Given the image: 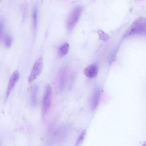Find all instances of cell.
I'll return each instance as SVG.
<instances>
[{
  "mask_svg": "<svg viewBox=\"0 0 146 146\" xmlns=\"http://www.w3.org/2000/svg\"><path fill=\"white\" fill-rule=\"evenodd\" d=\"M43 61L42 57H39L35 62L28 78L29 83L36 79L41 73L43 68Z\"/></svg>",
  "mask_w": 146,
  "mask_h": 146,
  "instance_id": "4",
  "label": "cell"
},
{
  "mask_svg": "<svg viewBox=\"0 0 146 146\" xmlns=\"http://www.w3.org/2000/svg\"><path fill=\"white\" fill-rule=\"evenodd\" d=\"M133 34H146V18L139 17L135 20L125 36Z\"/></svg>",
  "mask_w": 146,
  "mask_h": 146,
  "instance_id": "1",
  "label": "cell"
},
{
  "mask_svg": "<svg viewBox=\"0 0 146 146\" xmlns=\"http://www.w3.org/2000/svg\"><path fill=\"white\" fill-rule=\"evenodd\" d=\"M101 92L99 90H97L94 94L91 102V109L93 110H95L98 105Z\"/></svg>",
  "mask_w": 146,
  "mask_h": 146,
  "instance_id": "8",
  "label": "cell"
},
{
  "mask_svg": "<svg viewBox=\"0 0 146 146\" xmlns=\"http://www.w3.org/2000/svg\"><path fill=\"white\" fill-rule=\"evenodd\" d=\"M98 33L99 35V38L102 40L106 41L109 38V36L101 30H99Z\"/></svg>",
  "mask_w": 146,
  "mask_h": 146,
  "instance_id": "12",
  "label": "cell"
},
{
  "mask_svg": "<svg viewBox=\"0 0 146 146\" xmlns=\"http://www.w3.org/2000/svg\"><path fill=\"white\" fill-rule=\"evenodd\" d=\"M69 48V44L65 43L62 45L59 48V53L62 56L66 55L68 52Z\"/></svg>",
  "mask_w": 146,
  "mask_h": 146,
  "instance_id": "10",
  "label": "cell"
},
{
  "mask_svg": "<svg viewBox=\"0 0 146 146\" xmlns=\"http://www.w3.org/2000/svg\"><path fill=\"white\" fill-rule=\"evenodd\" d=\"M52 89L50 86L48 84L46 86L42 105V111L43 115H45L49 110L51 104Z\"/></svg>",
  "mask_w": 146,
  "mask_h": 146,
  "instance_id": "2",
  "label": "cell"
},
{
  "mask_svg": "<svg viewBox=\"0 0 146 146\" xmlns=\"http://www.w3.org/2000/svg\"><path fill=\"white\" fill-rule=\"evenodd\" d=\"M82 8L81 7H76L72 11L68 17L67 27L69 31L71 30L78 21L81 14Z\"/></svg>",
  "mask_w": 146,
  "mask_h": 146,
  "instance_id": "3",
  "label": "cell"
},
{
  "mask_svg": "<svg viewBox=\"0 0 146 146\" xmlns=\"http://www.w3.org/2000/svg\"><path fill=\"white\" fill-rule=\"evenodd\" d=\"M38 89V86L36 84L33 85L30 88V101L33 106H35L37 103Z\"/></svg>",
  "mask_w": 146,
  "mask_h": 146,
  "instance_id": "7",
  "label": "cell"
},
{
  "mask_svg": "<svg viewBox=\"0 0 146 146\" xmlns=\"http://www.w3.org/2000/svg\"><path fill=\"white\" fill-rule=\"evenodd\" d=\"M20 77V74L19 71L16 70L14 71L11 76L6 90L5 101H6L9 96L13 89L15 85L18 81Z\"/></svg>",
  "mask_w": 146,
  "mask_h": 146,
  "instance_id": "5",
  "label": "cell"
},
{
  "mask_svg": "<svg viewBox=\"0 0 146 146\" xmlns=\"http://www.w3.org/2000/svg\"><path fill=\"white\" fill-rule=\"evenodd\" d=\"M27 14V8L26 6L24 7L23 11V20H25L26 19Z\"/></svg>",
  "mask_w": 146,
  "mask_h": 146,
  "instance_id": "13",
  "label": "cell"
},
{
  "mask_svg": "<svg viewBox=\"0 0 146 146\" xmlns=\"http://www.w3.org/2000/svg\"><path fill=\"white\" fill-rule=\"evenodd\" d=\"M38 8L36 5H35L33 11V32L36 33L37 26L38 21Z\"/></svg>",
  "mask_w": 146,
  "mask_h": 146,
  "instance_id": "9",
  "label": "cell"
},
{
  "mask_svg": "<svg viewBox=\"0 0 146 146\" xmlns=\"http://www.w3.org/2000/svg\"><path fill=\"white\" fill-rule=\"evenodd\" d=\"M98 68L96 64H93L87 67L84 70V73L87 77L93 78L97 75Z\"/></svg>",
  "mask_w": 146,
  "mask_h": 146,
  "instance_id": "6",
  "label": "cell"
},
{
  "mask_svg": "<svg viewBox=\"0 0 146 146\" xmlns=\"http://www.w3.org/2000/svg\"><path fill=\"white\" fill-rule=\"evenodd\" d=\"M3 21L1 20L0 21V32H1V37L2 36V35L3 34Z\"/></svg>",
  "mask_w": 146,
  "mask_h": 146,
  "instance_id": "14",
  "label": "cell"
},
{
  "mask_svg": "<svg viewBox=\"0 0 146 146\" xmlns=\"http://www.w3.org/2000/svg\"><path fill=\"white\" fill-rule=\"evenodd\" d=\"M13 42V38L9 35L5 36L4 38V42L5 46L7 48H9L11 46Z\"/></svg>",
  "mask_w": 146,
  "mask_h": 146,
  "instance_id": "11",
  "label": "cell"
}]
</instances>
